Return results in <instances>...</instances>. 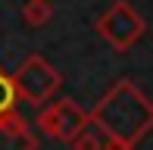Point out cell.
<instances>
[{"label": "cell", "instance_id": "obj_1", "mask_svg": "<svg viewBox=\"0 0 153 150\" xmlns=\"http://www.w3.org/2000/svg\"><path fill=\"white\" fill-rule=\"evenodd\" d=\"M91 125L103 138L137 147L153 131V100L131 78H119L91 110Z\"/></svg>", "mask_w": 153, "mask_h": 150}, {"label": "cell", "instance_id": "obj_2", "mask_svg": "<svg viewBox=\"0 0 153 150\" xmlns=\"http://www.w3.org/2000/svg\"><path fill=\"white\" fill-rule=\"evenodd\" d=\"M97 35L106 41L116 53H128L144 35H147V22L144 16L128 3V0H116L106 13H100L94 22Z\"/></svg>", "mask_w": 153, "mask_h": 150}, {"label": "cell", "instance_id": "obj_3", "mask_svg": "<svg viewBox=\"0 0 153 150\" xmlns=\"http://www.w3.org/2000/svg\"><path fill=\"white\" fill-rule=\"evenodd\" d=\"M13 85H16L19 100L31 106H44L47 100L62 88V75L47 63V56L41 53H31L19 63V69L13 72Z\"/></svg>", "mask_w": 153, "mask_h": 150}, {"label": "cell", "instance_id": "obj_4", "mask_svg": "<svg viewBox=\"0 0 153 150\" xmlns=\"http://www.w3.org/2000/svg\"><path fill=\"white\" fill-rule=\"evenodd\" d=\"M88 125H91V113L81 103H75L72 97H62L56 103H47L44 110L38 113V128L44 134H50V138H56V141H66V144L75 134H81Z\"/></svg>", "mask_w": 153, "mask_h": 150}, {"label": "cell", "instance_id": "obj_5", "mask_svg": "<svg viewBox=\"0 0 153 150\" xmlns=\"http://www.w3.org/2000/svg\"><path fill=\"white\" fill-rule=\"evenodd\" d=\"M0 150H38V134L16 110L0 116Z\"/></svg>", "mask_w": 153, "mask_h": 150}, {"label": "cell", "instance_id": "obj_6", "mask_svg": "<svg viewBox=\"0 0 153 150\" xmlns=\"http://www.w3.org/2000/svg\"><path fill=\"white\" fill-rule=\"evenodd\" d=\"M53 19V3L50 0H25L22 3V22L31 28H44Z\"/></svg>", "mask_w": 153, "mask_h": 150}, {"label": "cell", "instance_id": "obj_7", "mask_svg": "<svg viewBox=\"0 0 153 150\" xmlns=\"http://www.w3.org/2000/svg\"><path fill=\"white\" fill-rule=\"evenodd\" d=\"M16 100H19V94H16V85H13V75L0 69V116L16 110Z\"/></svg>", "mask_w": 153, "mask_h": 150}, {"label": "cell", "instance_id": "obj_8", "mask_svg": "<svg viewBox=\"0 0 153 150\" xmlns=\"http://www.w3.org/2000/svg\"><path fill=\"white\" fill-rule=\"evenodd\" d=\"M69 144H72V150H103V134H100V131H94V128L88 125L85 131L75 134Z\"/></svg>", "mask_w": 153, "mask_h": 150}]
</instances>
